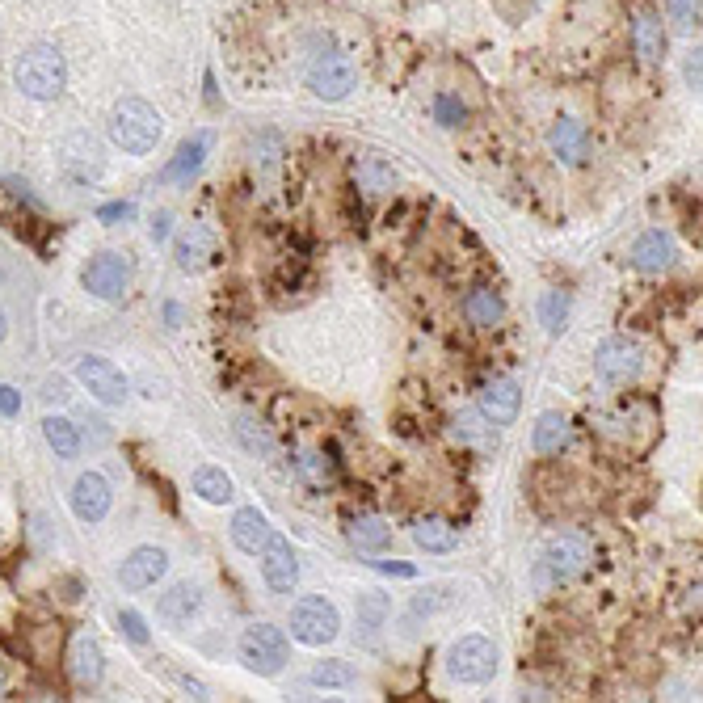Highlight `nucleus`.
<instances>
[{"label":"nucleus","mask_w":703,"mask_h":703,"mask_svg":"<svg viewBox=\"0 0 703 703\" xmlns=\"http://www.w3.org/2000/svg\"><path fill=\"white\" fill-rule=\"evenodd\" d=\"M13 80L26 97H34V102H51V97H59L68 85V64H64V55H59V47L34 43L17 55Z\"/></svg>","instance_id":"f257e3e1"},{"label":"nucleus","mask_w":703,"mask_h":703,"mask_svg":"<svg viewBox=\"0 0 703 703\" xmlns=\"http://www.w3.org/2000/svg\"><path fill=\"white\" fill-rule=\"evenodd\" d=\"M160 135H165V118L156 114V106H148L144 97H127L118 102L110 114V139L131 156H148Z\"/></svg>","instance_id":"f03ea898"},{"label":"nucleus","mask_w":703,"mask_h":703,"mask_svg":"<svg viewBox=\"0 0 703 703\" xmlns=\"http://www.w3.org/2000/svg\"><path fill=\"white\" fill-rule=\"evenodd\" d=\"M337 632H341V615H337V607L325 594H308V598L295 602L291 636L299 640V645L320 649V645H329V640H337Z\"/></svg>","instance_id":"7ed1b4c3"},{"label":"nucleus","mask_w":703,"mask_h":703,"mask_svg":"<svg viewBox=\"0 0 703 703\" xmlns=\"http://www.w3.org/2000/svg\"><path fill=\"white\" fill-rule=\"evenodd\" d=\"M287 653H291L287 632L274 628V624H249L245 636H240V661L261 678H274L278 670H283Z\"/></svg>","instance_id":"20e7f679"},{"label":"nucleus","mask_w":703,"mask_h":703,"mask_svg":"<svg viewBox=\"0 0 703 703\" xmlns=\"http://www.w3.org/2000/svg\"><path fill=\"white\" fill-rule=\"evenodd\" d=\"M590 565V544L581 535H552L544 552H539V581L544 586H560V581L577 577L581 569Z\"/></svg>","instance_id":"39448f33"},{"label":"nucleus","mask_w":703,"mask_h":703,"mask_svg":"<svg viewBox=\"0 0 703 703\" xmlns=\"http://www.w3.org/2000/svg\"><path fill=\"white\" fill-rule=\"evenodd\" d=\"M447 674L455 682H468V687H480V682H489L497 674V649L493 640L485 636H464L455 640L451 653H447Z\"/></svg>","instance_id":"423d86ee"},{"label":"nucleus","mask_w":703,"mask_h":703,"mask_svg":"<svg viewBox=\"0 0 703 703\" xmlns=\"http://www.w3.org/2000/svg\"><path fill=\"white\" fill-rule=\"evenodd\" d=\"M358 85V68L346 51H325L312 59L308 68V89L320 97V102H341L350 89Z\"/></svg>","instance_id":"0eeeda50"},{"label":"nucleus","mask_w":703,"mask_h":703,"mask_svg":"<svg viewBox=\"0 0 703 703\" xmlns=\"http://www.w3.org/2000/svg\"><path fill=\"white\" fill-rule=\"evenodd\" d=\"M594 371H598V379H607V384L624 388V384H632V379H640V371H645V354H640L636 341L611 337V341H602V346H598Z\"/></svg>","instance_id":"6e6552de"},{"label":"nucleus","mask_w":703,"mask_h":703,"mask_svg":"<svg viewBox=\"0 0 703 703\" xmlns=\"http://www.w3.org/2000/svg\"><path fill=\"white\" fill-rule=\"evenodd\" d=\"M80 283H85L89 295L114 304V299H123L127 287H131V266H127L123 253H97L85 266V274H80Z\"/></svg>","instance_id":"1a4fd4ad"},{"label":"nucleus","mask_w":703,"mask_h":703,"mask_svg":"<svg viewBox=\"0 0 703 703\" xmlns=\"http://www.w3.org/2000/svg\"><path fill=\"white\" fill-rule=\"evenodd\" d=\"M76 379L97 400H102V405H123V396H127V379H123V371L110 363V358H80V363H76Z\"/></svg>","instance_id":"9d476101"},{"label":"nucleus","mask_w":703,"mask_h":703,"mask_svg":"<svg viewBox=\"0 0 703 703\" xmlns=\"http://www.w3.org/2000/svg\"><path fill=\"white\" fill-rule=\"evenodd\" d=\"M261 556V577H266V586L274 594H291L295 581H299V560L291 552V544L283 535H270V544L257 552Z\"/></svg>","instance_id":"9b49d317"},{"label":"nucleus","mask_w":703,"mask_h":703,"mask_svg":"<svg viewBox=\"0 0 703 703\" xmlns=\"http://www.w3.org/2000/svg\"><path fill=\"white\" fill-rule=\"evenodd\" d=\"M169 573V556L160 552V548H135L127 560H123V569H118V581H123V590H152L160 577Z\"/></svg>","instance_id":"f8f14e48"},{"label":"nucleus","mask_w":703,"mask_h":703,"mask_svg":"<svg viewBox=\"0 0 703 703\" xmlns=\"http://www.w3.org/2000/svg\"><path fill=\"white\" fill-rule=\"evenodd\" d=\"M110 501H114V493H110V480L106 476H97V472H85L72 485V514L80 518V522H102L106 514H110Z\"/></svg>","instance_id":"ddd939ff"},{"label":"nucleus","mask_w":703,"mask_h":703,"mask_svg":"<svg viewBox=\"0 0 703 703\" xmlns=\"http://www.w3.org/2000/svg\"><path fill=\"white\" fill-rule=\"evenodd\" d=\"M198 607H203V590L190 586V581H177V586H169L165 594H160L156 615L165 619L169 628H186L190 619L198 615Z\"/></svg>","instance_id":"4468645a"},{"label":"nucleus","mask_w":703,"mask_h":703,"mask_svg":"<svg viewBox=\"0 0 703 703\" xmlns=\"http://www.w3.org/2000/svg\"><path fill=\"white\" fill-rule=\"evenodd\" d=\"M518 405H522V392L514 379H489L485 392H480V413H485V421H493V426H510L518 417Z\"/></svg>","instance_id":"2eb2a0df"},{"label":"nucleus","mask_w":703,"mask_h":703,"mask_svg":"<svg viewBox=\"0 0 703 703\" xmlns=\"http://www.w3.org/2000/svg\"><path fill=\"white\" fill-rule=\"evenodd\" d=\"M228 535H232V544H236L240 552L257 556L261 548L270 544L274 527H270V518L261 514L257 506H245V510H236V514H232V527H228Z\"/></svg>","instance_id":"dca6fc26"},{"label":"nucleus","mask_w":703,"mask_h":703,"mask_svg":"<svg viewBox=\"0 0 703 703\" xmlns=\"http://www.w3.org/2000/svg\"><path fill=\"white\" fill-rule=\"evenodd\" d=\"M632 266L645 270V274L670 270V266H674V240H670V232L649 228L645 236H640L636 245H632Z\"/></svg>","instance_id":"f3484780"},{"label":"nucleus","mask_w":703,"mask_h":703,"mask_svg":"<svg viewBox=\"0 0 703 703\" xmlns=\"http://www.w3.org/2000/svg\"><path fill=\"white\" fill-rule=\"evenodd\" d=\"M548 148L556 152V160L565 165H581L590 156V131L577 123V118H560V123L548 131Z\"/></svg>","instance_id":"a211bd4d"},{"label":"nucleus","mask_w":703,"mask_h":703,"mask_svg":"<svg viewBox=\"0 0 703 703\" xmlns=\"http://www.w3.org/2000/svg\"><path fill=\"white\" fill-rule=\"evenodd\" d=\"M632 47H636V55L645 59V64H657V59L666 55V26H661L657 13H636V22H632Z\"/></svg>","instance_id":"6ab92c4d"},{"label":"nucleus","mask_w":703,"mask_h":703,"mask_svg":"<svg viewBox=\"0 0 703 703\" xmlns=\"http://www.w3.org/2000/svg\"><path fill=\"white\" fill-rule=\"evenodd\" d=\"M211 253H215V236H211V228H203V224H194L182 240H177V266H182L186 274L207 270Z\"/></svg>","instance_id":"aec40b11"},{"label":"nucleus","mask_w":703,"mask_h":703,"mask_svg":"<svg viewBox=\"0 0 703 703\" xmlns=\"http://www.w3.org/2000/svg\"><path fill=\"white\" fill-rule=\"evenodd\" d=\"M72 678L80 687H97L102 682V645L89 632H80L72 640Z\"/></svg>","instance_id":"412c9836"},{"label":"nucleus","mask_w":703,"mask_h":703,"mask_svg":"<svg viewBox=\"0 0 703 703\" xmlns=\"http://www.w3.org/2000/svg\"><path fill=\"white\" fill-rule=\"evenodd\" d=\"M569 438H573V430H569L565 413H544L535 421V430H531V443H535L539 455H560L569 447Z\"/></svg>","instance_id":"4be33fe9"},{"label":"nucleus","mask_w":703,"mask_h":703,"mask_svg":"<svg viewBox=\"0 0 703 703\" xmlns=\"http://www.w3.org/2000/svg\"><path fill=\"white\" fill-rule=\"evenodd\" d=\"M207 144H211L207 135H194V139H186V144L177 148V156L169 160L165 173H160V177H165V182H190V177H194L198 169H203V160H207Z\"/></svg>","instance_id":"5701e85b"},{"label":"nucleus","mask_w":703,"mask_h":703,"mask_svg":"<svg viewBox=\"0 0 703 703\" xmlns=\"http://www.w3.org/2000/svg\"><path fill=\"white\" fill-rule=\"evenodd\" d=\"M464 316L476 329H493V325H501V316H506V304H501V295L493 287H476L464 299Z\"/></svg>","instance_id":"b1692460"},{"label":"nucleus","mask_w":703,"mask_h":703,"mask_svg":"<svg viewBox=\"0 0 703 703\" xmlns=\"http://www.w3.org/2000/svg\"><path fill=\"white\" fill-rule=\"evenodd\" d=\"M413 539H417V548H426V552H455L459 548V531L447 518H421L413 527Z\"/></svg>","instance_id":"393cba45"},{"label":"nucleus","mask_w":703,"mask_h":703,"mask_svg":"<svg viewBox=\"0 0 703 703\" xmlns=\"http://www.w3.org/2000/svg\"><path fill=\"white\" fill-rule=\"evenodd\" d=\"M190 485L203 501H211V506H228V501L236 497V485H232V476L224 468H198Z\"/></svg>","instance_id":"a878e982"},{"label":"nucleus","mask_w":703,"mask_h":703,"mask_svg":"<svg viewBox=\"0 0 703 703\" xmlns=\"http://www.w3.org/2000/svg\"><path fill=\"white\" fill-rule=\"evenodd\" d=\"M350 544L358 552H384L392 544V527L384 518H354L350 522Z\"/></svg>","instance_id":"bb28decb"},{"label":"nucleus","mask_w":703,"mask_h":703,"mask_svg":"<svg viewBox=\"0 0 703 703\" xmlns=\"http://www.w3.org/2000/svg\"><path fill=\"white\" fill-rule=\"evenodd\" d=\"M43 438L51 443V451H55L59 459H76V455H80V430L72 426L68 417H47V421H43Z\"/></svg>","instance_id":"cd10ccee"},{"label":"nucleus","mask_w":703,"mask_h":703,"mask_svg":"<svg viewBox=\"0 0 703 703\" xmlns=\"http://www.w3.org/2000/svg\"><path fill=\"white\" fill-rule=\"evenodd\" d=\"M354 177H358V186L371 190V194H384L396 186V169L388 165V160H379V156H363L354 165Z\"/></svg>","instance_id":"c85d7f7f"},{"label":"nucleus","mask_w":703,"mask_h":703,"mask_svg":"<svg viewBox=\"0 0 703 703\" xmlns=\"http://www.w3.org/2000/svg\"><path fill=\"white\" fill-rule=\"evenodd\" d=\"M455 438L459 443H468V447H480V451H489L493 447V426H485V413H459L455 417Z\"/></svg>","instance_id":"c756f323"},{"label":"nucleus","mask_w":703,"mask_h":703,"mask_svg":"<svg viewBox=\"0 0 703 703\" xmlns=\"http://www.w3.org/2000/svg\"><path fill=\"white\" fill-rule=\"evenodd\" d=\"M236 438H240V447H245L249 455H261V459L274 455V434L261 426V421H253V417H236Z\"/></svg>","instance_id":"7c9ffc66"},{"label":"nucleus","mask_w":703,"mask_h":703,"mask_svg":"<svg viewBox=\"0 0 703 703\" xmlns=\"http://www.w3.org/2000/svg\"><path fill=\"white\" fill-rule=\"evenodd\" d=\"M308 682L329 691V687H354L358 674H354V666H346V661H320V666H312Z\"/></svg>","instance_id":"2f4dec72"},{"label":"nucleus","mask_w":703,"mask_h":703,"mask_svg":"<svg viewBox=\"0 0 703 703\" xmlns=\"http://www.w3.org/2000/svg\"><path fill=\"white\" fill-rule=\"evenodd\" d=\"M539 320H544L548 333H560V329H565V320H569V295H565V291H548L544 304H539Z\"/></svg>","instance_id":"473e14b6"},{"label":"nucleus","mask_w":703,"mask_h":703,"mask_svg":"<svg viewBox=\"0 0 703 703\" xmlns=\"http://www.w3.org/2000/svg\"><path fill=\"white\" fill-rule=\"evenodd\" d=\"M384 619H388V598H379V594L358 598V628H367V636L375 628H384Z\"/></svg>","instance_id":"72a5a7b5"},{"label":"nucleus","mask_w":703,"mask_h":703,"mask_svg":"<svg viewBox=\"0 0 703 703\" xmlns=\"http://www.w3.org/2000/svg\"><path fill=\"white\" fill-rule=\"evenodd\" d=\"M295 472L304 476V480H308L312 489H325L329 480H333V472H329V464H325V455H312V451L295 459Z\"/></svg>","instance_id":"f704fd0d"},{"label":"nucleus","mask_w":703,"mask_h":703,"mask_svg":"<svg viewBox=\"0 0 703 703\" xmlns=\"http://www.w3.org/2000/svg\"><path fill=\"white\" fill-rule=\"evenodd\" d=\"M670 22L678 34H695L699 30V0H666Z\"/></svg>","instance_id":"c9c22d12"},{"label":"nucleus","mask_w":703,"mask_h":703,"mask_svg":"<svg viewBox=\"0 0 703 703\" xmlns=\"http://www.w3.org/2000/svg\"><path fill=\"white\" fill-rule=\"evenodd\" d=\"M464 102H459V97L455 93H438L434 97V118H438V123H443V127H459V123H464Z\"/></svg>","instance_id":"e433bc0d"},{"label":"nucleus","mask_w":703,"mask_h":703,"mask_svg":"<svg viewBox=\"0 0 703 703\" xmlns=\"http://www.w3.org/2000/svg\"><path fill=\"white\" fill-rule=\"evenodd\" d=\"M118 628H123L127 640H135V645H148V624L139 611H118Z\"/></svg>","instance_id":"4c0bfd02"},{"label":"nucleus","mask_w":703,"mask_h":703,"mask_svg":"<svg viewBox=\"0 0 703 703\" xmlns=\"http://www.w3.org/2000/svg\"><path fill=\"white\" fill-rule=\"evenodd\" d=\"M131 215H135V203H106V207H97V219H102V224H127Z\"/></svg>","instance_id":"58836bf2"},{"label":"nucleus","mask_w":703,"mask_h":703,"mask_svg":"<svg viewBox=\"0 0 703 703\" xmlns=\"http://www.w3.org/2000/svg\"><path fill=\"white\" fill-rule=\"evenodd\" d=\"M22 413V392H13L9 384H0V417H17Z\"/></svg>","instance_id":"ea45409f"},{"label":"nucleus","mask_w":703,"mask_h":703,"mask_svg":"<svg viewBox=\"0 0 703 703\" xmlns=\"http://www.w3.org/2000/svg\"><path fill=\"white\" fill-rule=\"evenodd\" d=\"M375 569L379 573H392V577H413L417 573L413 565H400V560H375Z\"/></svg>","instance_id":"a19ab883"},{"label":"nucleus","mask_w":703,"mask_h":703,"mask_svg":"<svg viewBox=\"0 0 703 703\" xmlns=\"http://www.w3.org/2000/svg\"><path fill=\"white\" fill-rule=\"evenodd\" d=\"M169 224H173V215H169V211H160V215L152 219V240H156V245L169 236Z\"/></svg>","instance_id":"79ce46f5"},{"label":"nucleus","mask_w":703,"mask_h":703,"mask_svg":"<svg viewBox=\"0 0 703 703\" xmlns=\"http://www.w3.org/2000/svg\"><path fill=\"white\" fill-rule=\"evenodd\" d=\"M687 80H691V89H699V51L687 59Z\"/></svg>","instance_id":"37998d69"},{"label":"nucleus","mask_w":703,"mask_h":703,"mask_svg":"<svg viewBox=\"0 0 703 703\" xmlns=\"http://www.w3.org/2000/svg\"><path fill=\"white\" fill-rule=\"evenodd\" d=\"M5 329H9V325H5V316H0V341H5Z\"/></svg>","instance_id":"c03bdc74"},{"label":"nucleus","mask_w":703,"mask_h":703,"mask_svg":"<svg viewBox=\"0 0 703 703\" xmlns=\"http://www.w3.org/2000/svg\"><path fill=\"white\" fill-rule=\"evenodd\" d=\"M0 687H5V670H0Z\"/></svg>","instance_id":"a18cd8bd"}]
</instances>
